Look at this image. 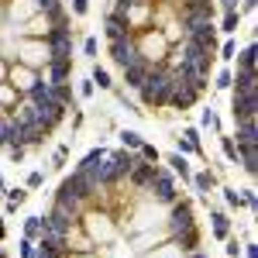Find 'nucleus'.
Returning a JSON list of instances; mask_svg holds the SVG:
<instances>
[{
    "label": "nucleus",
    "instance_id": "28",
    "mask_svg": "<svg viewBox=\"0 0 258 258\" xmlns=\"http://www.w3.org/2000/svg\"><path fill=\"white\" fill-rule=\"evenodd\" d=\"M4 197H7V217H11V214H18V207L24 203V200H28V189H21V186H14V189H7Z\"/></svg>",
    "mask_w": 258,
    "mask_h": 258
},
{
    "label": "nucleus",
    "instance_id": "26",
    "mask_svg": "<svg viewBox=\"0 0 258 258\" xmlns=\"http://www.w3.org/2000/svg\"><path fill=\"white\" fill-rule=\"evenodd\" d=\"M117 141H120V148H127V152H138L145 138H141L138 131H131V127H120V131H117Z\"/></svg>",
    "mask_w": 258,
    "mask_h": 258
},
{
    "label": "nucleus",
    "instance_id": "38",
    "mask_svg": "<svg viewBox=\"0 0 258 258\" xmlns=\"http://www.w3.org/2000/svg\"><path fill=\"white\" fill-rule=\"evenodd\" d=\"M93 93H97V86H93V80H90V76H86V80H80V90H76V97L90 100Z\"/></svg>",
    "mask_w": 258,
    "mask_h": 258
},
{
    "label": "nucleus",
    "instance_id": "30",
    "mask_svg": "<svg viewBox=\"0 0 258 258\" xmlns=\"http://www.w3.org/2000/svg\"><path fill=\"white\" fill-rule=\"evenodd\" d=\"M200 127H203V131H220V117H217L214 107H203V110H200Z\"/></svg>",
    "mask_w": 258,
    "mask_h": 258
},
{
    "label": "nucleus",
    "instance_id": "42",
    "mask_svg": "<svg viewBox=\"0 0 258 258\" xmlns=\"http://www.w3.org/2000/svg\"><path fill=\"white\" fill-rule=\"evenodd\" d=\"M227 241V258H241V248H244V244H241L238 238H224Z\"/></svg>",
    "mask_w": 258,
    "mask_h": 258
},
{
    "label": "nucleus",
    "instance_id": "50",
    "mask_svg": "<svg viewBox=\"0 0 258 258\" xmlns=\"http://www.w3.org/2000/svg\"><path fill=\"white\" fill-rule=\"evenodd\" d=\"M189 255H193V258H207V255H200V251H189Z\"/></svg>",
    "mask_w": 258,
    "mask_h": 258
},
{
    "label": "nucleus",
    "instance_id": "40",
    "mask_svg": "<svg viewBox=\"0 0 258 258\" xmlns=\"http://www.w3.org/2000/svg\"><path fill=\"white\" fill-rule=\"evenodd\" d=\"M18 255L21 258H31V255H35V241H31V238H21L18 241Z\"/></svg>",
    "mask_w": 258,
    "mask_h": 258
},
{
    "label": "nucleus",
    "instance_id": "2",
    "mask_svg": "<svg viewBox=\"0 0 258 258\" xmlns=\"http://www.w3.org/2000/svg\"><path fill=\"white\" fill-rule=\"evenodd\" d=\"M145 193L152 197V203H159V207H169V203H176L179 200V189H176V176L169 172V169H155V176L152 182L145 186Z\"/></svg>",
    "mask_w": 258,
    "mask_h": 258
},
{
    "label": "nucleus",
    "instance_id": "33",
    "mask_svg": "<svg viewBox=\"0 0 258 258\" xmlns=\"http://www.w3.org/2000/svg\"><path fill=\"white\" fill-rule=\"evenodd\" d=\"M138 159H141V162H155V165H162V152L155 148V145L141 141V148H138Z\"/></svg>",
    "mask_w": 258,
    "mask_h": 258
},
{
    "label": "nucleus",
    "instance_id": "21",
    "mask_svg": "<svg viewBox=\"0 0 258 258\" xmlns=\"http://www.w3.org/2000/svg\"><path fill=\"white\" fill-rule=\"evenodd\" d=\"M189 186H193V193H200V197H210V193L217 189V176H214L210 169H200L197 176L189 179Z\"/></svg>",
    "mask_w": 258,
    "mask_h": 258
},
{
    "label": "nucleus",
    "instance_id": "36",
    "mask_svg": "<svg viewBox=\"0 0 258 258\" xmlns=\"http://www.w3.org/2000/svg\"><path fill=\"white\" fill-rule=\"evenodd\" d=\"M41 186H45V172L41 169H31L28 179H24V189H41Z\"/></svg>",
    "mask_w": 258,
    "mask_h": 258
},
{
    "label": "nucleus",
    "instance_id": "35",
    "mask_svg": "<svg viewBox=\"0 0 258 258\" xmlns=\"http://www.w3.org/2000/svg\"><path fill=\"white\" fill-rule=\"evenodd\" d=\"M234 52H238V41L227 38V41L217 48V59H220V62H234Z\"/></svg>",
    "mask_w": 258,
    "mask_h": 258
},
{
    "label": "nucleus",
    "instance_id": "39",
    "mask_svg": "<svg viewBox=\"0 0 258 258\" xmlns=\"http://www.w3.org/2000/svg\"><path fill=\"white\" fill-rule=\"evenodd\" d=\"M24 155H28L24 145H7V159H11V162H24Z\"/></svg>",
    "mask_w": 258,
    "mask_h": 258
},
{
    "label": "nucleus",
    "instance_id": "16",
    "mask_svg": "<svg viewBox=\"0 0 258 258\" xmlns=\"http://www.w3.org/2000/svg\"><path fill=\"white\" fill-rule=\"evenodd\" d=\"M234 145H258V124H255V117L234 120Z\"/></svg>",
    "mask_w": 258,
    "mask_h": 258
},
{
    "label": "nucleus",
    "instance_id": "15",
    "mask_svg": "<svg viewBox=\"0 0 258 258\" xmlns=\"http://www.w3.org/2000/svg\"><path fill=\"white\" fill-rule=\"evenodd\" d=\"M176 152L179 155H200L203 159V145H200V127H186L176 141Z\"/></svg>",
    "mask_w": 258,
    "mask_h": 258
},
{
    "label": "nucleus",
    "instance_id": "45",
    "mask_svg": "<svg viewBox=\"0 0 258 258\" xmlns=\"http://www.w3.org/2000/svg\"><path fill=\"white\" fill-rule=\"evenodd\" d=\"M255 7H258V0H241V4H238V14H255Z\"/></svg>",
    "mask_w": 258,
    "mask_h": 258
},
{
    "label": "nucleus",
    "instance_id": "6",
    "mask_svg": "<svg viewBox=\"0 0 258 258\" xmlns=\"http://www.w3.org/2000/svg\"><path fill=\"white\" fill-rule=\"evenodd\" d=\"M200 97H203V93H200L197 86H193L189 80H182V76L176 73L172 90H169V103H165V107H172V110H179V114H182V110H189V107H193Z\"/></svg>",
    "mask_w": 258,
    "mask_h": 258
},
{
    "label": "nucleus",
    "instance_id": "48",
    "mask_svg": "<svg viewBox=\"0 0 258 258\" xmlns=\"http://www.w3.org/2000/svg\"><path fill=\"white\" fill-rule=\"evenodd\" d=\"M7 238V224H4V217H0V241Z\"/></svg>",
    "mask_w": 258,
    "mask_h": 258
},
{
    "label": "nucleus",
    "instance_id": "18",
    "mask_svg": "<svg viewBox=\"0 0 258 258\" xmlns=\"http://www.w3.org/2000/svg\"><path fill=\"white\" fill-rule=\"evenodd\" d=\"M48 97L55 100V103H62L66 110L69 107L76 110V90H73V83H48Z\"/></svg>",
    "mask_w": 258,
    "mask_h": 258
},
{
    "label": "nucleus",
    "instance_id": "20",
    "mask_svg": "<svg viewBox=\"0 0 258 258\" xmlns=\"http://www.w3.org/2000/svg\"><path fill=\"white\" fill-rule=\"evenodd\" d=\"M38 80V76H35V69H28V66H14V69H11V73H7V83H11V86H14V90H21V93H28V90H31V83Z\"/></svg>",
    "mask_w": 258,
    "mask_h": 258
},
{
    "label": "nucleus",
    "instance_id": "14",
    "mask_svg": "<svg viewBox=\"0 0 258 258\" xmlns=\"http://www.w3.org/2000/svg\"><path fill=\"white\" fill-rule=\"evenodd\" d=\"M103 35H107V41L127 38V35H131V21L120 18V14H110V11H107V18H103Z\"/></svg>",
    "mask_w": 258,
    "mask_h": 258
},
{
    "label": "nucleus",
    "instance_id": "3",
    "mask_svg": "<svg viewBox=\"0 0 258 258\" xmlns=\"http://www.w3.org/2000/svg\"><path fill=\"white\" fill-rule=\"evenodd\" d=\"M189 227H197V210H193V203H189V200H176V203H169L165 234L172 238V234H182V231H189Z\"/></svg>",
    "mask_w": 258,
    "mask_h": 258
},
{
    "label": "nucleus",
    "instance_id": "43",
    "mask_svg": "<svg viewBox=\"0 0 258 258\" xmlns=\"http://www.w3.org/2000/svg\"><path fill=\"white\" fill-rule=\"evenodd\" d=\"M73 14L76 18H86L90 14V0H73Z\"/></svg>",
    "mask_w": 258,
    "mask_h": 258
},
{
    "label": "nucleus",
    "instance_id": "37",
    "mask_svg": "<svg viewBox=\"0 0 258 258\" xmlns=\"http://www.w3.org/2000/svg\"><path fill=\"white\" fill-rule=\"evenodd\" d=\"M214 90H231V69H220L214 76Z\"/></svg>",
    "mask_w": 258,
    "mask_h": 258
},
{
    "label": "nucleus",
    "instance_id": "46",
    "mask_svg": "<svg viewBox=\"0 0 258 258\" xmlns=\"http://www.w3.org/2000/svg\"><path fill=\"white\" fill-rule=\"evenodd\" d=\"M241 255H244V258H258V244H255V241H248V244L241 248Z\"/></svg>",
    "mask_w": 258,
    "mask_h": 258
},
{
    "label": "nucleus",
    "instance_id": "19",
    "mask_svg": "<svg viewBox=\"0 0 258 258\" xmlns=\"http://www.w3.org/2000/svg\"><path fill=\"white\" fill-rule=\"evenodd\" d=\"M210 234H214L217 241L231 238V217H227L220 207H210Z\"/></svg>",
    "mask_w": 258,
    "mask_h": 258
},
{
    "label": "nucleus",
    "instance_id": "31",
    "mask_svg": "<svg viewBox=\"0 0 258 258\" xmlns=\"http://www.w3.org/2000/svg\"><path fill=\"white\" fill-rule=\"evenodd\" d=\"M90 80H93V86H100V90H114V80H110V73H107L103 66H93Z\"/></svg>",
    "mask_w": 258,
    "mask_h": 258
},
{
    "label": "nucleus",
    "instance_id": "12",
    "mask_svg": "<svg viewBox=\"0 0 258 258\" xmlns=\"http://www.w3.org/2000/svg\"><path fill=\"white\" fill-rule=\"evenodd\" d=\"M258 110V93H234L231 97V117L244 120V117H255Z\"/></svg>",
    "mask_w": 258,
    "mask_h": 258
},
{
    "label": "nucleus",
    "instance_id": "9",
    "mask_svg": "<svg viewBox=\"0 0 258 258\" xmlns=\"http://www.w3.org/2000/svg\"><path fill=\"white\" fill-rule=\"evenodd\" d=\"M110 59L117 62L120 69H124V66H135V62L141 59L138 45H135V35H127V38H117V41H110Z\"/></svg>",
    "mask_w": 258,
    "mask_h": 258
},
{
    "label": "nucleus",
    "instance_id": "47",
    "mask_svg": "<svg viewBox=\"0 0 258 258\" xmlns=\"http://www.w3.org/2000/svg\"><path fill=\"white\" fill-rule=\"evenodd\" d=\"M238 4L241 0H217V7L224 11V14H227V11H238Z\"/></svg>",
    "mask_w": 258,
    "mask_h": 258
},
{
    "label": "nucleus",
    "instance_id": "5",
    "mask_svg": "<svg viewBox=\"0 0 258 258\" xmlns=\"http://www.w3.org/2000/svg\"><path fill=\"white\" fill-rule=\"evenodd\" d=\"M135 45H138L141 59H148L152 66H162L165 55H169V41H165V35H159V31H141L138 38H135Z\"/></svg>",
    "mask_w": 258,
    "mask_h": 258
},
{
    "label": "nucleus",
    "instance_id": "17",
    "mask_svg": "<svg viewBox=\"0 0 258 258\" xmlns=\"http://www.w3.org/2000/svg\"><path fill=\"white\" fill-rule=\"evenodd\" d=\"M238 165L248 179L258 176V145H238Z\"/></svg>",
    "mask_w": 258,
    "mask_h": 258
},
{
    "label": "nucleus",
    "instance_id": "4",
    "mask_svg": "<svg viewBox=\"0 0 258 258\" xmlns=\"http://www.w3.org/2000/svg\"><path fill=\"white\" fill-rule=\"evenodd\" d=\"M41 41L48 45V59H73V28L69 24H52Z\"/></svg>",
    "mask_w": 258,
    "mask_h": 258
},
{
    "label": "nucleus",
    "instance_id": "13",
    "mask_svg": "<svg viewBox=\"0 0 258 258\" xmlns=\"http://www.w3.org/2000/svg\"><path fill=\"white\" fill-rule=\"evenodd\" d=\"M73 76V59H48L45 62V83H69Z\"/></svg>",
    "mask_w": 258,
    "mask_h": 258
},
{
    "label": "nucleus",
    "instance_id": "23",
    "mask_svg": "<svg viewBox=\"0 0 258 258\" xmlns=\"http://www.w3.org/2000/svg\"><path fill=\"white\" fill-rule=\"evenodd\" d=\"M172 244H176L182 255L197 251L200 248V227H189V231H182V234H172Z\"/></svg>",
    "mask_w": 258,
    "mask_h": 258
},
{
    "label": "nucleus",
    "instance_id": "29",
    "mask_svg": "<svg viewBox=\"0 0 258 258\" xmlns=\"http://www.w3.org/2000/svg\"><path fill=\"white\" fill-rule=\"evenodd\" d=\"M41 231H45V224H41V214H28L24 217V238H41Z\"/></svg>",
    "mask_w": 258,
    "mask_h": 258
},
{
    "label": "nucleus",
    "instance_id": "41",
    "mask_svg": "<svg viewBox=\"0 0 258 258\" xmlns=\"http://www.w3.org/2000/svg\"><path fill=\"white\" fill-rule=\"evenodd\" d=\"M97 52H100V45H97V38L90 35V38L83 41V55H86V59H97Z\"/></svg>",
    "mask_w": 258,
    "mask_h": 258
},
{
    "label": "nucleus",
    "instance_id": "11",
    "mask_svg": "<svg viewBox=\"0 0 258 258\" xmlns=\"http://www.w3.org/2000/svg\"><path fill=\"white\" fill-rule=\"evenodd\" d=\"M138 155V152H135ZM155 162H141V159H135V165H131V172H127V179L124 182H131V189H145L148 182H152V176H155Z\"/></svg>",
    "mask_w": 258,
    "mask_h": 258
},
{
    "label": "nucleus",
    "instance_id": "44",
    "mask_svg": "<svg viewBox=\"0 0 258 258\" xmlns=\"http://www.w3.org/2000/svg\"><path fill=\"white\" fill-rule=\"evenodd\" d=\"M66 159H69V148H66V145H62V148H55V155H52V162H55V165H66Z\"/></svg>",
    "mask_w": 258,
    "mask_h": 258
},
{
    "label": "nucleus",
    "instance_id": "22",
    "mask_svg": "<svg viewBox=\"0 0 258 258\" xmlns=\"http://www.w3.org/2000/svg\"><path fill=\"white\" fill-rule=\"evenodd\" d=\"M255 59H258V48H255V38H251L244 48H238V52H234V69L255 73Z\"/></svg>",
    "mask_w": 258,
    "mask_h": 258
},
{
    "label": "nucleus",
    "instance_id": "32",
    "mask_svg": "<svg viewBox=\"0 0 258 258\" xmlns=\"http://www.w3.org/2000/svg\"><path fill=\"white\" fill-rule=\"evenodd\" d=\"M220 152H224V159L231 162V165H238V145L231 135H220Z\"/></svg>",
    "mask_w": 258,
    "mask_h": 258
},
{
    "label": "nucleus",
    "instance_id": "49",
    "mask_svg": "<svg viewBox=\"0 0 258 258\" xmlns=\"http://www.w3.org/2000/svg\"><path fill=\"white\" fill-rule=\"evenodd\" d=\"M4 193H7V182H4V176H0V197H4Z\"/></svg>",
    "mask_w": 258,
    "mask_h": 258
},
{
    "label": "nucleus",
    "instance_id": "7",
    "mask_svg": "<svg viewBox=\"0 0 258 258\" xmlns=\"http://www.w3.org/2000/svg\"><path fill=\"white\" fill-rule=\"evenodd\" d=\"M35 117H38V124H45L48 131H55L62 120H66V107H62V103H55V100L45 93L41 100H35Z\"/></svg>",
    "mask_w": 258,
    "mask_h": 258
},
{
    "label": "nucleus",
    "instance_id": "24",
    "mask_svg": "<svg viewBox=\"0 0 258 258\" xmlns=\"http://www.w3.org/2000/svg\"><path fill=\"white\" fill-rule=\"evenodd\" d=\"M165 162L172 165L169 172H172L176 179H182V182H189V179H193V169H189V162H186V155H179V152H172V155H169Z\"/></svg>",
    "mask_w": 258,
    "mask_h": 258
},
{
    "label": "nucleus",
    "instance_id": "27",
    "mask_svg": "<svg viewBox=\"0 0 258 258\" xmlns=\"http://www.w3.org/2000/svg\"><path fill=\"white\" fill-rule=\"evenodd\" d=\"M238 28H241V14H238V11H227V14H224V21L217 24V31H220V35H227V38H231Z\"/></svg>",
    "mask_w": 258,
    "mask_h": 258
},
{
    "label": "nucleus",
    "instance_id": "8",
    "mask_svg": "<svg viewBox=\"0 0 258 258\" xmlns=\"http://www.w3.org/2000/svg\"><path fill=\"white\" fill-rule=\"evenodd\" d=\"M18 52H21V66H28V69H38V66H45V62H48V45H45L41 38L21 41Z\"/></svg>",
    "mask_w": 258,
    "mask_h": 258
},
{
    "label": "nucleus",
    "instance_id": "10",
    "mask_svg": "<svg viewBox=\"0 0 258 258\" xmlns=\"http://www.w3.org/2000/svg\"><path fill=\"white\" fill-rule=\"evenodd\" d=\"M152 69H155V66H152L148 59H138L135 66H124V69H120V73H124V86L138 93V90H141V83L148 80V73H152Z\"/></svg>",
    "mask_w": 258,
    "mask_h": 258
},
{
    "label": "nucleus",
    "instance_id": "34",
    "mask_svg": "<svg viewBox=\"0 0 258 258\" xmlns=\"http://www.w3.org/2000/svg\"><path fill=\"white\" fill-rule=\"evenodd\" d=\"M220 193H224V203H227L231 210H238V207H244V197H241V189H234V186H224Z\"/></svg>",
    "mask_w": 258,
    "mask_h": 258
},
{
    "label": "nucleus",
    "instance_id": "25",
    "mask_svg": "<svg viewBox=\"0 0 258 258\" xmlns=\"http://www.w3.org/2000/svg\"><path fill=\"white\" fill-rule=\"evenodd\" d=\"M48 28H52L48 18H45V14H35V18L24 24V35H28V38H45V31H48Z\"/></svg>",
    "mask_w": 258,
    "mask_h": 258
},
{
    "label": "nucleus",
    "instance_id": "1",
    "mask_svg": "<svg viewBox=\"0 0 258 258\" xmlns=\"http://www.w3.org/2000/svg\"><path fill=\"white\" fill-rule=\"evenodd\" d=\"M172 80H176V73H172L169 66H155V69L148 73V80L141 83V90H138L141 107H165V103H169Z\"/></svg>",
    "mask_w": 258,
    "mask_h": 258
}]
</instances>
